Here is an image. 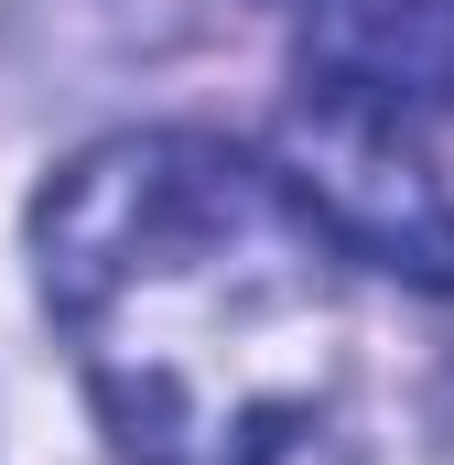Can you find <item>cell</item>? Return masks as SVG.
Returning a JSON list of instances; mask_svg holds the SVG:
<instances>
[{"label":"cell","mask_w":454,"mask_h":465,"mask_svg":"<svg viewBox=\"0 0 454 465\" xmlns=\"http://www.w3.org/2000/svg\"><path fill=\"white\" fill-rule=\"evenodd\" d=\"M33 260L130 465H281L346 379V249L217 130L76 152L33 206Z\"/></svg>","instance_id":"cell-1"},{"label":"cell","mask_w":454,"mask_h":465,"mask_svg":"<svg viewBox=\"0 0 454 465\" xmlns=\"http://www.w3.org/2000/svg\"><path fill=\"white\" fill-rule=\"evenodd\" d=\"M292 195L325 217L346 260H379L422 292H454V206L444 184L411 163L400 119L336 109V98H292Z\"/></svg>","instance_id":"cell-2"},{"label":"cell","mask_w":454,"mask_h":465,"mask_svg":"<svg viewBox=\"0 0 454 465\" xmlns=\"http://www.w3.org/2000/svg\"><path fill=\"white\" fill-rule=\"evenodd\" d=\"M303 98L368 119L454 109V0H314L303 11Z\"/></svg>","instance_id":"cell-3"}]
</instances>
